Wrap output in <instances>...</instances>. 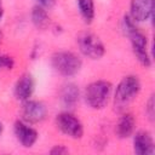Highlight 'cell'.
Returning <instances> with one entry per match:
<instances>
[{
    "label": "cell",
    "instance_id": "cell-1",
    "mask_svg": "<svg viewBox=\"0 0 155 155\" xmlns=\"http://www.w3.org/2000/svg\"><path fill=\"white\" fill-rule=\"evenodd\" d=\"M121 28L124 34L130 39L133 54L136 59L145 68L151 65V57L148 52V39L147 36L137 28L136 22L130 17V15H125L121 22Z\"/></svg>",
    "mask_w": 155,
    "mask_h": 155
},
{
    "label": "cell",
    "instance_id": "cell-2",
    "mask_svg": "<svg viewBox=\"0 0 155 155\" xmlns=\"http://www.w3.org/2000/svg\"><path fill=\"white\" fill-rule=\"evenodd\" d=\"M142 85L137 75H127L120 80L114 92V109L124 113L140 92Z\"/></svg>",
    "mask_w": 155,
    "mask_h": 155
},
{
    "label": "cell",
    "instance_id": "cell-3",
    "mask_svg": "<svg viewBox=\"0 0 155 155\" xmlns=\"http://www.w3.org/2000/svg\"><path fill=\"white\" fill-rule=\"evenodd\" d=\"M113 91V85L107 80H97L88 84L85 88V101L92 109H103L107 107Z\"/></svg>",
    "mask_w": 155,
    "mask_h": 155
},
{
    "label": "cell",
    "instance_id": "cell-4",
    "mask_svg": "<svg viewBox=\"0 0 155 155\" xmlns=\"http://www.w3.org/2000/svg\"><path fill=\"white\" fill-rule=\"evenodd\" d=\"M51 65L62 76L70 78L81 70L82 59L71 51H57L51 57Z\"/></svg>",
    "mask_w": 155,
    "mask_h": 155
},
{
    "label": "cell",
    "instance_id": "cell-5",
    "mask_svg": "<svg viewBox=\"0 0 155 155\" xmlns=\"http://www.w3.org/2000/svg\"><path fill=\"white\" fill-rule=\"evenodd\" d=\"M80 52L90 59H101L105 53V47L102 40L93 33H81L76 39Z\"/></svg>",
    "mask_w": 155,
    "mask_h": 155
},
{
    "label": "cell",
    "instance_id": "cell-6",
    "mask_svg": "<svg viewBox=\"0 0 155 155\" xmlns=\"http://www.w3.org/2000/svg\"><path fill=\"white\" fill-rule=\"evenodd\" d=\"M57 128L73 139H80L84 136V125L82 122L71 113L63 111L56 116Z\"/></svg>",
    "mask_w": 155,
    "mask_h": 155
},
{
    "label": "cell",
    "instance_id": "cell-7",
    "mask_svg": "<svg viewBox=\"0 0 155 155\" xmlns=\"http://www.w3.org/2000/svg\"><path fill=\"white\" fill-rule=\"evenodd\" d=\"M47 108L40 101H24L21 108L22 120L28 124H38L46 117Z\"/></svg>",
    "mask_w": 155,
    "mask_h": 155
},
{
    "label": "cell",
    "instance_id": "cell-8",
    "mask_svg": "<svg viewBox=\"0 0 155 155\" xmlns=\"http://www.w3.org/2000/svg\"><path fill=\"white\" fill-rule=\"evenodd\" d=\"M13 132H15V136H16L17 140L24 148H31L39 138L38 131L34 127H31L30 124H28L23 120H17L15 122Z\"/></svg>",
    "mask_w": 155,
    "mask_h": 155
},
{
    "label": "cell",
    "instance_id": "cell-9",
    "mask_svg": "<svg viewBox=\"0 0 155 155\" xmlns=\"http://www.w3.org/2000/svg\"><path fill=\"white\" fill-rule=\"evenodd\" d=\"M154 0H131L130 17L137 23L147 22L153 16Z\"/></svg>",
    "mask_w": 155,
    "mask_h": 155
},
{
    "label": "cell",
    "instance_id": "cell-10",
    "mask_svg": "<svg viewBox=\"0 0 155 155\" xmlns=\"http://www.w3.org/2000/svg\"><path fill=\"white\" fill-rule=\"evenodd\" d=\"M34 90H35V81L33 75L29 73H24L17 79L15 84L13 93L18 101L24 102L30 99V97L34 93Z\"/></svg>",
    "mask_w": 155,
    "mask_h": 155
},
{
    "label": "cell",
    "instance_id": "cell-11",
    "mask_svg": "<svg viewBox=\"0 0 155 155\" xmlns=\"http://www.w3.org/2000/svg\"><path fill=\"white\" fill-rule=\"evenodd\" d=\"M133 151L137 155H153L155 153V143L148 131H138L134 133Z\"/></svg>",
    "mask_w": 155,
    "mask_h": 155
},
{
    "label": "cell",
    "instance_id": "cell-12",
    "mask_svg": "<svg viewBox=\"0 0 155 155\" xmlns=\"http://www.w3.org/2000/svg\"><path fill=\"white\" fill-rule=\"evenodd\" d=\"M59 99H61V103L63 107H65L68 109L74 108L80 99V90H79L78 85H75L73 82H68V84L63 85L59 91Z\"/></svg>",
    "mask_w": 155,
    "mask_h": 155
},
{
    "label": "cell",
    "instance_id": "cell-13",
    "mask_svg": "<svg viewBox=\"0 0 155 155\" xmlns=\"http://www.w3.org/2000/svg\"><path fill=\"white\" fill-rule=\"evenodd\" d=\"M134 126H136V121L133 115L130 113H124L120 116L119 121L116 122L115 133L120 139H126L133 134Z\"/></svg>",
    "mask_w": 155,
    "mask_h": 155
},
{
    "label": "cell",
    "instance_id": "cell-14",
    "mask_svg": "<svg viewBox=\"0 0 155 155\" xmlns=\"http://www.w3.org/2000/svg\"><path fill=\"white\" fill-rule=\"evenodd\" d=\"M30 18H31V22L35 25V28H38L40 30H45L50 25L48 13H47L46 8L40 6V5H36L33 7L31 13H30Z\"/></svg>",
    "mask_w": 155,
    "mask_h": 155
},
{
    "label": "cell",
    "instance_id": "cell-15",
    "mask_svg": "<svg viewBox=\"0 0 155 155\" xmlns=\"http://www.w3.org/2000/svg\"><path fill=\"white\" fill-rule=\"evenodd\" d=\"M78 8L86 23H91L94 18V1L93 0H78Z\"/></svg>",
    "mask_w": 155,
    "mask_h": 155
},
{
    "label": "cell",
    "instance_id": "cell-16",
    "mask_svg": "<svg viewBox=\"0 0 155 155\" xmlns=\"http://www.w3.org/2000/svg\"><path fill=\"white\" fill-rule=\"evenodd\" d=\"M15 67V59L13 57L8 56V54H4L0 53V71L4 70H11Z\"/></svg>",
    "mask_w": 155,
    "mask_h": 155
},
{
    "label": "cell",
    "instance_id": "cell-17",
    "mask_svg": "<svg viewBox=\"0 0 155 155\" xmlns=\"http://www.w3.org/2000/svg\"><path fill=\"white\" fill-rule=\"evenodd\" d=\"M155 103H154V94H151L147 102L145 105V114L148 115V119L150 120V122H154L155 119Z\"/></svg>",
    "mask_w": 155,
    "mask_h": 155
},
{
    "label": "cell",
    "instance_id": "cell-18",
    "mask_svg": "<svg viewBox=\"0 0 155 155\" xmlns=\"http://www.w3.org/2000/svg\"><path fill=\"white\" fill-rule=\"evenodd\" d=\"M69 153V150H68V148H65L64 145H54L51 150H50V154H52V155H63V154H68Z\"/></svg>",
    "mask_w": 155,
    "mask_h": 155
},
{
    "label": "cell",
    "instance_id": "cell-19",
    "mask_svg": "<svg viewBox=\"0 0 155 155\" xmlns=\"http://www.w3.org/2000/svg\"><path fill=\"white\" fill-rule=\"evenodd\" d=\"M36 1H38V5H40L45 8H51L56 2V0H36Z\"/></svg>",
    "mask_w": 155,
    "mask_h": 155
},
{
    "label": "cell",
    "instance_id": "cell-20",
    "mask_svg": "<svg viewBox=\"0 0 155 155\" xmlns=\"http://www.w3.org/2000/svg\"><path fill=\"white\" fill-rule=\"evenodd\" d=\"M4 12H5L4 5H2V1L0 0V22H1V19H2V17H4Z\"/></svg>",
    "mask_w": 155,
    "mask_h": 155
},
{
    "label": "cell",
    "instance_id": "cell-21",
    "mask_svg": "<svg viewBox=\"0 0 155 155\" xmlns=\"http://www.w3.org/2000/svg\"><path fill=\"white\" fill-rule=\"evenodd\" d=\"M2 130H4V127H2V124L0 122V136H1V133H2Z\"/></svg>",
    "mask_w": 155,
    "mask_h": 155
},
{
    "label": "cell",
    "instance_id": "cell-22",
    "mask_svg": "<svg viewBox=\"0 0 155 155\" xmlns=\"http://www.w3.org/2000/svg\"><path fill=\"white\" fill-rule=\"evenodd\" d=\"M2 41V33H1V30H0V42Z\"/></svg>",
    "mask_w": 155,
    "mask_h": 155
}]
</instances>
